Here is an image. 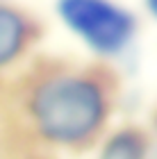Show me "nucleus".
<instances>
[{"mask_svg":"<svg viewBox=\"0 0 157 159\" xmlns=\"http://www.w3.org/2000/svg\"><path fill=\"white\" fill-rule=\"evenodd\" d=\"M25 41V20L18 11L0 5V66L21 52Z\"/></svg>","mask_w":157,"mask_h":159,"instance_id":"obj_3","label":"nucleus"},{"mask_svg":"<svg viewBox=\"0 0 157 159\" xmlns=\"http://www.w3.org/2000/svg\"><path fill=\"white\" fill-rule=\"evenodd\" d=\"M62 20L96 52L116 55L134 34L132 14L109 0H59Z\"/></svg>","mask_w":157,"mask_h":159,"instance_id":"obj_2","label":"nucleus"},{"mask_svg":"<svg viewBox=\"0 0 157 159\" xmlns=\"http://www.w3.org/2000/svg\"><path fill=\"white\" fill-rule=\"evenodd\" d=\"M144 139L134 129H123L109 139L100 159H144Z\"/></svg>","mask_w":157,"mask_h":159,"instance_id":"obj_4","label":"nucleus"},{"mask_svg":"<svg viewBox=\"0 0 157 159\" xmlns=\"http://www.w3.org/2000/svg\"><path fill=\"white\" fill-rule=\"evenodd\" d=\"M146 5H148V9H150V14L157 18V0H146Z\"/></svg>","mask_w":157,"mask_h":159,"instance_id":"obj_5","label":"nucleus"},{"mask_svg":"<svg viewBox=\"0 0 157 159\" xmlns=\"http://www.w3.org/2000/svg\"><path fill=\"white\" fill-rule=\"evenodd\" d=\"M32 116L39 132L57 143L84 141L103 123L105 98L91 80L53 77L34 91Z\"/></svg>","mask_w":157,"mask_h":159,"instance_id":"obj_1","label":"nucleus"}]
</instances>
